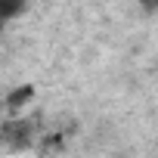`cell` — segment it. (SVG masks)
Returning <instances> with one entry per match:
<instances>
[{
  "instance_id": "cell-1",
  "label": "cell",
  "mask_w": 158,
  "mask_h": 158,
  "mask_svg": "<svg viewBox=\"0 0 158 158\" xmlns=\"http://www.w3.org/2000/svg\"><path fill=\"white\" fill-rule=\"evenodd\" d=\"M22 3H25V0H0V19L16 16V13L22 10Z\"/></svg>"
},
{
  "instance_id": "cell-2",
  "label": "cell",
  "mask_w": 158,
  "mask_h": 158,
  "mask_svg": "<svg viewBox=\"0 0 158 158\" xmlns=\"http://www.w3.org/2000/svg\"><path fill=\"white\" fill-rule=\"evenodd\" d=\"M143 3H146V6H149V10H155V0H143Z\"/></svg>"
}]
</instances>
